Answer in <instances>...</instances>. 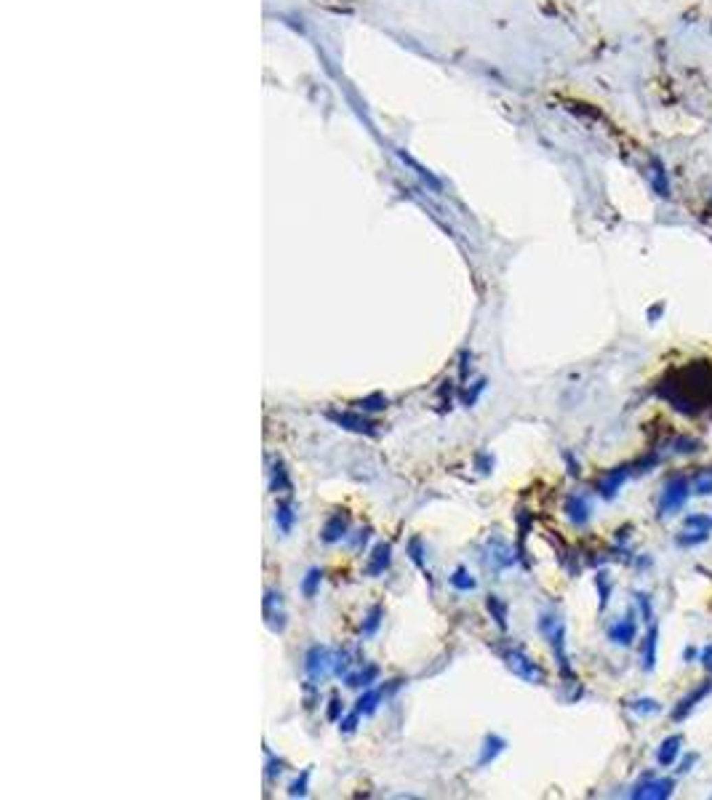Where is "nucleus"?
Returning a JSON list of instances; mask_svg holds the SVG:
<instances>
[{
    "mask_svg": "<svg viewBox=\"0 0 712 800\" xmlns=\"http://www.w3.org/2000/svg\"><path fill=\"white\" fill-rule=\"evenodd\" d=\"M590 512H592V507H590L587 496L574 493V496L566 499V515H568V520H571L574 526H579V529L590 523Z\"/></svg>",
    "mask_w": 712,
    "mask_h": 800,
    "instance_id": "9b49d317",
    "label": "nucleus"
},
{
    "mask_svg": "<svg viewBox=\"0 0 712 800\" xmlns=\"http://www.w3.org/2000/svg\"><path fill=\"white\" fill-rule=\"evenodd\" d=\"M390 560H392V547L387 542H379L377 547H374V553H371V560H368L366 571L371 577H379V574H384V568L390 566Z\"/></svg>",
    "mask_w": 712,
    "mask_h": 800,
    "instance_id": "2eb2a0df",
    "label": "nucleus"
},
{
    "mask_svg": "<svg viewBox=\"0 0 712 800\" xmlns=\"http://www.w3.org/2000/svg\"><path fill=\"white\" fill-rule=\"evenodd\" d=\"M339 712H342V702H339V699H331V710H329V720H339Z\"/></svg>",
    "mask_w": 712,
    "mask_h": 800,
    "instance_id": "4c0bfd02",
    "label": "nucleus"
},
{
    "mask_svg": "<svg viewBox=\"0 0 712 800\" xmlns=\"http://www.w3.org/2000/svg\"><path fill=\"white\" fill-rule=\"evenodd\" d=\"M630 710L638 712V715H656V712H662V704L654 699H635V702H630Z\"/></svg>",
    "mask_w": 712,
    "mask_h": 800,
    "instance_id": "a878e982",
    "label": "nucleus"
},
{
    "mask_svg": "<svg viewBox=\"0 0 712 800\" xmlns=\"http://www.w3.org/2000/svg\"><path fill=\"white\" fill-rule=\"evenodd\" d=\"M489 611L493 614V619H496V624L502 627V630H507V603L499 598V595H489Z\"/></svg>",
    "mask_w": 712,
    "mask_h": 800,
    "instance_id": "4be33fe9",
    "label": "nucleus"
},
{
    "mask_svg": "<svg viewBox=\"0 0 712 800\" xmlns=\"http://www.w3.org/2000/svg\"><path fill=\"white\" fill-rule=\"evenodd\" d=\"M357 720H360V712L353 710L350 715H347V718H344V720H342V726H339V729H342L344 733H353V731H355V726H357Z\"/></svg>",
    "mask_w": 712,
    "mask_h": 800,
    "instance_id": "f704fd0d",
    "label": "nucleus"
},
{
    "mask_svg": "<svg viewBox=\"0 0 712 800\" xmlns=\"http://www.w3.org/2000/svg\"><path fill=\"white\" fill-rule=\"evenodd\" d=\"M331 667H334V662H331V654H329L326 645H312L310 651H307V656H304V672H307L310 680L326 678Z\"/></svg>",
    "mask_w": 712,
    "mask_h": 800,
    "instance_id": "423d86ee",
    "label": "nucleus"
},
{
    "mask_svg": "<svg viewBox=\"0 0 712 800\" xmlns=\"http://www.w3.org/2000/svg\"><path fill=\"white\" fill-rule=\"evenodd\" d=\"M693 491H696L699 496H710L712 493V469H704V472L696 475V480H693Z\"/></svg>",
    "mask_w": 712,
    "mask_h": 800,
    "instance_id": "c85d7f7f",
    "label": "nucleus"
},
{
    "mask_svg": "<svg viewBox=\"0 0 712 800\" xmlns=\"http://www.w3.org/2000/svg\"><path fill=\"white\" fill-rule=\"evenodd\" d=\"M504 665L510 667L512 675H518L520 680L526 683H534V686H542L544 683V669L536 665L531 656H526L520 648H512V651H504Z\"/></svg>",
    "mask_w": 712,
    "mask_h": 800,
    "instance_id": "20e7f679",
    "label": "nucleus"
},
{
    "mask_svg": "<svg viewBox=\"0 0 712 800\" xmlns=\"http://www.w3.org/2000/svg\"><path fill=\"white\" fill-rule=\"evenodd\" d=\"M539 630H542V635H544V638L550 641V645H553V651H555V656H557V667H560L563 678L574 680V672H571V665H568V654H566V627H563V622L557 619L555 614H544V616L539 619Z\"/></svg>",
    "mask_w": 712,
    "mask_h": 800,
    "instance_id": "f03ea898",
    "label": "nucleus"
},
{
    "mask_svg": "<svg viewBox=\"0 0 712 800\" xmlns=\"http://www.w3.org/2000/svg\"><path fill=\"white\" fill-rule=\"evenodd\" d=\"M635 635H638V624H635L632 616H624V619L608 627V641L616 645H632Z\"/></svg>",
    "mask_w": 712,
    "mask_h": 800,
    "instance_id": "f8f14e48",
    "label": "nucleus"
},
{
    "mask_svg": "<svg viewBox=\"0 0 712 800\" xmlns=\"http://www.w3.org/2000/svg\"><path fill=\"white\" fill-rule=\"evenodd\" d=\"M344 678H347V686H350V689H368V686L379 678V669L374 665H368L366 669L350 672V675H344Z\"/></svg>",
    "mask_w": 712,
    "mask_h": 800,
    "instance_id": "a211bd4d",
    "label": "nucleus"
},
{
    "mask_svg": "<svg viewBox=\"0 0 712 800\" xmlns=\"http://www.w3.org/2000/svg\"><path fill=\"white\" fill-rule=\"evenodd\" d=\"M656 648H659V624L651 622L648 635H645V643H643V669L645 672H654V667H656Z\"/></svg>",
    "mask_w": 712,
    "mask_h": 800,
    "instance_id": "dca6fc26",
    "label": "nucleus"
},
{
    "mask_svg": "<svg viewBox=\"0 0 712 800\" xmlns=\"http://www.w3.org/2000/svg\"><path fill=\"white\" fill-rule=\"evenodd\" d=\"M286 489H291L289 472H286V467L283 465H275V469H272V493L286 491Z\"/></svg>",
    "mask_w": 712,
    "mask_h": 800,
    "instance_id": "cd10ccee",
    "label": "nucleus"
},
{
    "mask_svg": "<svg viewBox=\"0 0 712 800\" xmlns=\"http://www.w3.org/2000/svg\"><path fill=\"white\" fill-rule=\"evenodd\" d=\"M675 451L678 454H696V451H702V443L693 438H680V441H675Z\"/></svg>",
    "mask_w": 712,
    "mask_h": 800,
    "instance_id": "2f4dec72",
    "label": "nucleus"
},
{
    "mask_svg": "<svg viewBox=\"0 0 712 800\" xmlns=\"http://www.w3.org/2000/svg\"><path fill=\"white\" fill-rule=\"evenodd\" d=\"M275 598H278V592L269 590L267 598H265V619H267L272 632H283L286 630V608H283V603L275 608Z\"/></svg>",
    "mask_w": 712,
    "mask_h": 800,
    "instance_id": "ddd939ff",
    "label": "nucleus"
},
{
    "mask_svg": "<svg viewBox=\"0 0 712 800\" xmlns=\"http://www.w3.org/2000/svg\"><path fill=\"white\" fill-rule=\"evenodd\" d=\"M329 419H334L339 427H344V430H350V432H360V435H377V424L371 422V419H366V416H357V414H350V411H344V414H336V411H329L326 414Z\"/></svg>",
    "mask_w": 712,
    "mask_h": 800,
    "instance_id": "6e6552de",
    "label": "nucleus"
},
{
    "mask_svg": "<svg viewBox=\"0 0 712 800\" xmlns=\"http://www.w3.org/2000/svg\"><path fill=\"white\" fill-rule=\"evenodd\" d=\"M699 662H702V665H704V669H707V672H710V675H712V645H707V648H704V651H702V656H699Z\"/></svg>",
    "mask_w": 712,
    "mask_h": 800,
    "instance_id": "c9c22d12",
    "label": "nucleus"
},
{
    "mask_svg": "<svg viewBox=\"0 0 712 800\" xmlns=\"http://www.w3.org/2000/svg\"><path fill=\"white\" fill-rule=\"evenodd\" d=\"M387 403H390V400L384 398V395H371V398L360 400L357 405H360L363 411H384V408H387Z\"/></svg>",
    "mask_w": 712,
    "mask_h": 800,
    "instance_id": "c756f323",
    "label": "nucleus"
},
{
    "mask_svg": "<svg viewBox=\"0 0 712 800\" xmlns=\"http://www.w3.org/2000/svg\"><path fill=\"white\" fill-rule=\"evenodd\" d=\"M683 529H689V531H712V518L710 515H689L683 520Z\"/></svg>",
    "mask_w": 712,
    "mask_h": 800,
    "instance_id": "393cba45",
    "label": "nucleus"
},
{
    "mask_svg": "<svg viewBox=\"0 0 712 800\" xmlns=\"http://www.w3.org/2000/svg\"><path fill=\"white\" fill-rule=\"evenodd\" d=\"M693 760H696V755H691L689 760H683V768H680V774H686V771H691V766H693Z\"/></svg>",
    "mask_w": 712,
    "mask_h": 800,
    "instance_id": "58836bf2",
    "label": "nucleus"
},
{
    "mask_svg": "<svg viewBox=\"0 0 712 800\" xmlns=\"http://www.w3.org/2000/svg\"><path fill=\"white\" fill-rule=\"evenodd\" d=\"M381 616H384V608H381V605H374V608L368 611L366 622H363V627H360L363 638H371V635H377L379 624H381Z\"/></svg>",
    "mask_w": 712,
    "mask_h": 800,
    "instance_id": "5701e85b",
    "label": "nucleus"
},
{
    "mask_svg": "<svg viewBox=\"0 0 712 800\" xmlns=\"http://www.w3.org/2000/svg\"><path fill=\"white\" fill-rule=\"evenodd\" d=\"M710 693H712V680H704V683H702L699 689H693L691 693H686V696H683V699L678 702V707L672 710V720H675V723L686 720V718H689L691 712L696 710V704H699V702H702L704 696H710Z\"/></svg>",
    "mask_w": 712,
    "mask_h": 800,
    "instance_id": "0eeeda50",
    "label": "nucleus"
},
{
    "mask_svg": "<svg viewBox=\"0 0 712 800\" xmlns=\"http://www.w3.org/2000/svg\"><path fill=\"white\" fill-rule=\"evenodd\" d=\"M630 469L632 467L624 465V467H616V469H611L608 475H603L601 483H598V493H601L603 499H614L616 493H619V489H622V483L630 478Z\"/></svg>",
    "mask_w": 712,
    "mask_h": 800,
    "instance_id": "9d476101",
    "label": "nucleus"
},
{
    "mask_svg": "<svg viewBox=\"0 0 712 800\" xmlns=\"http://www.w3.org/2000/svg\"><path fill=\"white\" fill-rule=\"evenodd\" d=\"M689 478L686 475H672L665 489H662V496H659V518H667V515H675L678 510H683V504L689 502Z\"/></svg>",
    "mask_w": 712,
    "mask_h": 800,
    "instance_id": "7ed1b4c3",
    "label": "nucleus"
},
{
    "mask_svg": "<svg viewBox=\"0 0 712 800\" xmlns=\"http://www.w3.org/2000/svg\"><path fill=\"white\" fill-rule=\"evenodd\" d=\"M635 598H638V605H641V614H643V619L651 624V622H654V608H651V600H648V595H643V592H635Z\"/></svg>",
    "mask_w": 712,
    "mask_h": 800,
    "instance_id": "473e14b6",
    "label": "nucleus"
},
{
    "mask_svg": "<svg viewBox=\"0 0 712 800\" xmlns=\"http://www.w3.org/2000/svg\"><path fill=\"white\" fill-rule=\"evenodd\" d=\"M320 581H323V571H320V568H310L307 577L302 579V595H304V598H315Z\"/></svg>",
    "mask_w": 712,
    "mask_h": 800,
    "instance_id": "412c9836",
    "label": "nucleus"
},
{
    "mask_svg": "<svg viewBox=\"0 0 712 800\" xmlns=\"http://www.w3.org/2000/svg\"><path fill=\"white\" fill-rule=\"evenodd\" d=\"M504 750H507V742H504L502 736H496V733H489V736L483 739V747H480L478 766H489V763H493V760L502 755Z\"/></svg>",
    "mask_w": 712,
    "mask_h": 800,
    "instance_id": "4468645a",
    "label": "nucleus"
},
{
    "mask_svg": "<svg viewBox=\"0 0 712 800\" xmlns=\"http://www.w3.org/2000/svg\"><path fill=\"white\" fill-rule=\"evenodd\" d=\"M307 779H310V768H304V771H302V779H296V781L289 787L291 798H302V795H307Z\"/></svg>",
    "mask_w": 712,
    "mask_h": 800,
    "instance_id": "7c9ffc66",
    "label": "nucleus"
},
{
    "mask_svg": "<svg viewBox=\"0 0 712 800\" xmlns=\"http://www.w3.org/2000/svg\"><path fill=\"white\" fill-rule=\"evenodd\" d=\"M680 744H683V736H680V733H672V736H667V739L662 742L659 753H656L659 766H672V763H675V757L680 755Z\"/></svg>",
    "mask_w": 712,
    "mask_h": 800,
    "instance_id": "f3484780",
    "label": "nucleus"
},
{
    "mask_svg": "<svg viewBox=\"0 0 712 800\" xmlns=\"http://www.w3.org/2000/svg\"><path fill=\"white\" fill-rule=\"evenodd\" d=\"M598 587H601V608H605L608 605V595H611V581H608L605 574L598 577Z\"/></svg>",
    "mask_w": 712,
    "mask_h": 800,
    "instance_id": "72a5a7b5",
    "label": "nucleus"
},
{
    "mask_svg": "<svg viewBox=\"0 0 712 800\" xmlns=\"http://www.w3.org/2000/svg\"><path fill=\"white\" fill-rule=\"evenodd\" d=\"M293 520H296L293 507H291L289 502H280L278 510H275V523H278V529H280L283 533H289L291 529H293Z\"/></svg>",
    "mask_w": 712,
    "mask_h": 800,
    "instance_id": "6ab92c4d",
    "label": "nucleus"
},
{
    "mask_svg": "<svg viewBox=\"0 0 712 800\" xmlns=\"http://www.w3.org/2000/svg\"><path fill=\"white\" fill-rule=\"evenodd\" d=\"M451 587L459 590V592H469V590H475V579L469 577L467 568H456L454 577H451Z\"/></svg>",
    "mask_w": 712,
    "mask_h": 800,
    "instance_id": "b1692460",
    "label": "nucleus"
},
{
    "mask_svg": "<svg viewBox=\"0 0 712 800\" xmlns=\"http://www.w3.org/2000/svg\"><path fill=\"white\" fill-rule=\"evenodd\" d=\"M672 787H675V781L672 779H665V777H654V774H645L635 787H632V792H630V798L635 800H667L669 795H672Z\"/></svg>",
    "mask_w": 712,
    "mask_h": 800,
    "instance_id": "39448f33",
    "label": "nucleus"
},
{
    "mask_svg": "<svg viewBox=\"0 0 712 800\" xmlns=\"http://www.w3.org/2000/svg\"><path fill=\"white\" fill-rule=\"evenodd\" d=\"M347 529H350V512L347 510L334 512V515L326 520V526H323V531H320V539H323L326 544H336V542H342V539L347 536Z\"/></svg>",
    "mask_w": 712,
    "mask_h": 800,
    "instance_id": "1a4fd4ad",
    "label": "nucleus"
},
{
    "mask_svg": "<svg viewBox=\"0 0 712 800\" xmlns=\"http://www.w3.org/2000/svg\"><path fill=\"white\" fill-rule=\"evenodd\" d=\"M710 539V531H689L686 529V533L683 536H678V544L680 547H696V544H704Z\"/></svg>",
    "mask_w": 712,
    "mask_h": 800,
    "instance_id": "bb28decb",
    "label": "nucleus"
},
{
    "mask_svg": "<svg viewBox=\"0 0 712 800\" xmlns=\"http://www.w3.org/2000/svg\"><path fill=\"white\" fill-rule=\"evenodd\" d=\"M275 774H278V777L283 774V763H280V760H269V766H267V779H272Z\"/></svg>",
    "mask_w": 712,
    "mask_h": 800,
    "instance_id": "e433bc0d",
    "label": "nucleus"
},
{
    "mask_svg": "<svg viewBox=\"0 0 712 800\" xmlns=\"http://www.w3.org/2000/svg\"><path fill=\"white\" fill-rule=\"evenodd\" d=\"M379 699H381V691H377V689H366V693H363V696L357 699L355 710L360 712V715H371V712L377 710Z\"/></svg>",
    "mask_w": 712,
    "mask_h": 800,
    "instance_id": "aec40b11",
    "label": "nucleus"
},
{
    "mask_svg": "<svg viewBox=\"0 0 712 800\" xmlns=\"http://www.w3.org/2000/svg\"><path fill=\"white\" fill-rule=\"evenodd\" d=\"M656 392L680 414H702L712 405V366L699 360L665 379Z\"/></svg>",
    "mask_w": 712,
    "mask_h": 800,
    "instance_id": "f257e3e1",
    "label": "nucleus"
}]
</instances>
